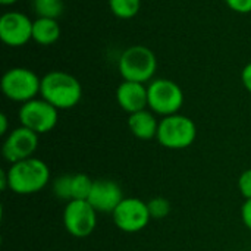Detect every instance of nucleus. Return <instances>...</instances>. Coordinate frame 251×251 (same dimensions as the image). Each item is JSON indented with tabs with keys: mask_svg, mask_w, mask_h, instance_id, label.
Instances as JSON below:
<instances>
[{
	"mask_svg": "<svg viewBox=\"0 0 251 251\" xmlns=\"http://www.w3.org/2000/svg\"><path fill=\"white\" fill-rule=\"evenodd\" d=\"M37 149L38 134L21 125L19 128H15L6 135L1 146V154L6 162L13 165L21 160L34 157Z\"/></svg>",
	"mask_w": 251,
	"mask_h": 251,
	"instance_id": "nucleus-10",
	"label": "nucleus"
},
{
	"mask_svg": "<svg viewBox=\"0 0 251 251\" xmlns=\"http://www.w3.org/2000/svg\"><path fill=\"white\" fill-rule=\"evenodd\" d=\"M122 188L112 179H94L91 193L87 201L97 213H113L124 200Z\"/></svg>",
	"mask_w": 251,
	"mask_h": 251,
	"instance_id": "nucleus-12",
	"label": "nucleus"
},
{
	"mask_svg": "<svg viewBox=\"0 0 251 251\" xmlns=\"http://www.w3.org/2000/svg\"><path fill=\"white\" fill-rule=\"evenodd\" d=\"M128 128L132 132V135L138 140L147 141L153 140L157 135L159 129V121L156 119L154 113L149 109L131 113L128 116Z\"/></svg>",
	"mask_w": 251,
	"mask_h": 251,
	"instance_id": "nucleus-14",
	"label": "nucleus"
},
{
	"mask_svg": "<svg viewBox=\"0 0 251 251\" xmlns=\"http://www.w3.org/2000/svg\"><path fill=\"white\" fill-rule=\"evenodd\" d=\"M18 119L22 126L35 134H47L59 122V110L44 99H34L21 104Z\"/></svg>",
	"mask_w": 251,
	"mask_h": 251,
	"instance_id": "nucleus-7",
	"label": "nucleus"
},
{
	"mask_svg": "<svg viewBox=\"0 0 251 251\" xmlns=\"http://www.w3.org/2000/svg\"><path fill=\"white\" fill-rule=\"evenodd\" d=\"M63 7L62 0H32V9L37 18L57 19L63 13Z\"/></svg>",
	"mask_w": 251,
	"mask_h": 251,
	"instance_id": "nucleus-17",
	"label": "nucleus"
},
{
	"mask_svg": "<svg viewBox=\"0 0 251 251\" xmlns=\"http://www.w3.org/2000/svg\"><path fill=\"white\" fill-rule=\"evenodd\" d=\"M151 219H165L171 213V203L165 197H154L147 201Z\"/></svg>",
	"mask_w": 251,
	"mask_h": 251,
	"instance_id": "nucleus-20",
	"label": "nucleus"
},
{
	"mask_svg": "<svg viewBox=\"0 0 251 251\" xmlns=\"http://www.w3.org/2000/svg\"><path fill=\"white\" fill-rule=\"evenodd\" d=\"M115 226L126 234H135L143 231L151 221L150 210L146 201L137 197L124 199L112 213Z\"/></svg>",
	"mask_w": 251,
	"mask_h": 251,
	"instance_id": "nucleus-8",
	"label": "nucleus"
},
{
	"mask_svg": "<svg viewBox=\"0 0 251 251\" xmlns=\"http://www.w3.org/2000/svg\"><path fill=\"white\" fill-rule=\"evenodd\" d=\"M18 0H0V3L3 4V6H12V4H15Z\"/></svg>",
	"mask_w": 251,
	"mask_h": 251,
	"instance_id": "nucleus-26",
	"label": "nucleus"
},
{
	"mask_svg": "<svg viewBox=\"0 0 251 251\" xmlns=\"http://www.w3.org/2000/svg\"><path fill=\"white\" fill-rule=\"evenodd\" d=\"M226 6L237 13H250L251 0H225Z\"/></svg>",
	"mask_w": 251,
	"mask_h": 251,
	"instance_id": "nucleus-22",
	"label": "nucleus"
},
{
	"mask_svg": "<svg viewBox=\"0 0 251 251\" xmlns=\"http://www.w3.org/2000/svg\"><path fill=\"white\" fill-rule=\"evenodd\" d=\"M110 12L119 19H132L141 9V0H109Z\"/></svg>",
	"mask_w": 251,
	"mask_h": 251,
	"instance_id": "nucleus-16",
	"label": "nucleus"
},
{
	"mask_svg": "<svg viewBox=\"0 0 251 251\" xmlns=\"http://www.w3.org/2000/svg\"><path fill=\"white\" fill-rule=\"evenodd\" d=\"M7 188L18 196H31L40 193L50 181L47 163L38 157H29L10 165L6 171Z\"/></svg>",
	"mask_w": 251,
	"mask_h": 251,
	"instance_id": "nucleus-1",
	"label": "nucleus"
},
{
	"mask_svg": "<svg viewBox=\"0 0 251 251\" xmlns=\"http://www.w3.org/2000/svg\"><path fill=\"white\" fill-rule=\"evenodd\" d=\"M238 190L246 200L251 199V168L244 171L238 178Z\"/></svg>",
	"mask_w": 251,
	"mask_h": 251,
	"instance_id": "nucleus-21",
	"label": "nucleus"
},
{
	"mask_svg": "<svg viewBox=\"0 0 251 251\" xmlns=\"http://www.w3.org/2000/svg\"><path fill=\"white\" fill-rule=\"evenodd\" d=\"M241 221L244 224V226L251 231V199L246 200L241 206Z\"/></svg>",
	"mask_w": 251,
	"mask_h": 251,
	"instance_id": "nucleus-23",
	"label": "nucleus"
},
{
	"mask_svg": "<svg viewBox=\"0 0 251 251\" xmlns=\"http://www.w3.org/2000/svg\"><path fill=\"white\" fill-rule=\"evenodd\" d=\"M116 101L128 115L149 107L147 87L141 82L122 81L116 88Z\"/></svg>",
	"mask_w": 251,
	"mask_h": 251,
	"instance_id": "nucleus-13",
	"label": "nucleus"
},
{
	"mask_svg": "<svg viewBox=\"0 0 251 251\" xmlns=\"http://www.w3.org/2000/svg\"><path fill=\"white\" fill-rule=\"evenodd\" d=\"M40 96L57 110L75 107L82 99V85L65 71H50L41 78Z\"/></svg>",
	"mask_w": 251,
	"mask_h": 251,
	"instance_id": "nucleus-2",
	"label": "nucleus"
},
{
	"mask_svg": "<svg viewBox=\"0 0 251 251\" xmlns=\"http://www.w3.org/2000/svg\"><path fill=\"white\" fill-rule=\"evenodd\" d=\"M149 94V109L154 115L171 116L179 113L184 104V91L172 79L156 78L147 85Z\"/></svg>",
	"mask_w": 251,
	"mask_h": 251,
	"instance_id": "nucleus-6",
	"label": "nucleus"
},
{
	"mask_svg": "<svg viewBox=\"0 0 251 251\" xmlns=\"http://www.w3.org/2000/svg\"><path fill=\"white\" fill-rule=\"evenodd\" d=\"M241 82H243L244 88L251 94V62L247 63L241 71Z\"/></svg>",
	"mask_w": 251,
	"mask_h": 251,
	"instance_id": "nucleus-24",
	"label": "nucleus"
},
{
	"mask_svg": "<svg viewBox=\"0 0 251 251\" xmlns=\"http://www.w3.org/2000/svg\"><path fill=\"white\" fill-rule=\"evenodd\" d=\"M9 129V119L4 113L0 115V135H7Z\"/></svg>",
	"mask_w": 251,
	"mask_h": 251,
	"instance_id": "nucleus-25",
	"label": "nucleus"
},
{
	"mask_svg": "<svg viewBox=\"0 0 251 251\" xmlns=\"http://www.w3.org/2000/svg\"><path fill=\"white\" fill-rule=\"evenodd\" d=\"M60 38V25L57 19L37 18L32 24V41L40 46H51Z\"/></svg>",
	"mask_w": 251,
	"mask_h": 251,
	"instance_id": "nucleus-15",
	"label": "nucleus"
},
{
	"mask_svg": "<svg viewBox=\"0 0 251 251\" xmlns=\"http://www.w3.org/2000/svg\"><path fill=\"white\" fill-rule=\"evenodd\" d=\"M118 69L124 81L146 84L153 81L157 71V57L150 47L135 44L122 51L118 59Z\"/></svg>",
	"mask_w": 251,
	"mask_h": 251,
	"instance_id": "nucleus-3",
	"label": "nucleus"
},
{
	"mask_svg": "<svg viewBox=\"0 0 251 251\" xmlns=\"http://www.w3.org/2000/svg\"><path fill=\"white\" fill-rule=\"evenodd\" d=\"M4 97L15 103H26L37 99L41 88V78L31 69L16 66L7 69L0 81Z\"/></svg>",
	"mask_w": 251,
	"mask_h": 251,
	"instance_id": "nucleus-5",
	"label": "nucleus"
},
{
	"mask_svg": "<svg viewBox=\"0 0 251 251\" xmlns=\"http://www.w3.org/2000/svg\"><path fill=\"white\" fill-rule=\"evenodd\" d=\"M63 226L69 235L85 238L97 226V212L87 200H71L63 209Z\"/></svg>",
	"mask_w": 251,
	"mask_h": 251,
	"instance_id": "nucleus-9",
	"label": "nucleus"
},
{
	"mask_svg": "<svg viewBox=\"0 0 251 251\" xmlns=\"http://www.w3.org/2000/svg\"><path fill=\"white\" fill-rule=\"evenodd\" d=\"M94 179H91L87 174H74L72 175V200H87Z\"/></svg>",
	"mask_w": 251,
	"mask_h": 251,
	"instance_id": "nucleus-18",
	"label": "nucleus"
},
{
	"mask_svg": "<svg viewBox=\"0 0 251 251\" xmlns=\"http://www.w3.org/2000/svg\"><path fill=\"white\" fill-rule=\"evenodd\" d=\"M51 191L54 197L71 201L72 200V175L57 176L51 184Z\"/></svg>",
	"mask_w": 251,
	"mask_h": 251,
	"instance_id": "nucleus-19",
	"label": "nucleus"
},
{
	"mask_svg": "<svg viewBox=\"0 0 251 251\" xmlns=\"http://www.w3.org/2000/svg\"><path fill=\"white\" fill-rule=\"evenodd\" d=\"M32 24L25 13L18 10L4 12L0 18V38L6 46L22 47L32 40Z\"/></svg>",
	"mask_w": 251,
	"mask_h": 251,
	"instance_id": "nucleus-11",
	"label": "nucleus"
},
{
	"mask_svg": "<svg viewBox=\"0 0 251 251\" xmlns=\"http://www.w3.org/2000/svg\"><path fill=\"white\" fill-rule=\"evenodd\" d=\"M197 138V126L194 121L185 115L175 113L159 121L157 143L169 150H184L193 146Z\"/></svg>",
	"mask_w": 251,
	"mask_h": 251,
	"instance_id": "nucleus-4",
	"label": "nucleus"
}]
</instances>
